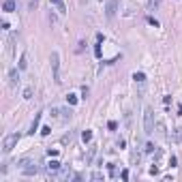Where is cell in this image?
<instances>
[{"label": "cell", "instance_id": "1", "mask_svg": "<svg viewBox=\"0 0 182 182\" xmlns=\"http://www.w3.org/2000/svg\"><path fill=\"white\" fill-rule=\"evenodd\" d=\"M144 133L146 135L154 133V112H152V107H146V112H144Z\"/></svg>", "mask_w": 182, "mask_h": 182}, {"label": "cell", "instance_id": "2", "mask_svg": "<svg viewBox=\"0 0 182 182\" xmlns=\"http://www.w3.org/2000/svg\"><path fill=\"white\" fill-rule=\"evenodd\" d=\"M51 71H54V81L56 84H60V56H58V51H51Z\"/></svg>", "mask_w": 182, "mask_h": 182}, {"label": "cell", "instance_id": "3", "mask_svg": "<svg viewBox=\"0 0 182 182\" xmlns=\"http://www.w3.org/2000/svg\"><path fill=\"white\" fill-rule=\"evenodd\" d=\"M20 141V133H11V135H7L4 137V141H2V152L7 154V152H11L13 148H15V144Z\"/></svg>", "mask_w": 182, "mask_h": 182}, {"label": "cell", "instance_id": "4", "mask_svg": "<svg viewBox=\"0 0 182 182\" xmlns=\"http://www.w3.org/2000/svg\"><path fill=\"white\" fill-rule=\"evenodd\" d=\"M60 167H62L60 163H58L56 159H51V161L47 163V165H45V171H47L49 176H58V171H60Z\"/></svg>", "mask_w": 182, "mask_h": 182}, {"label": "cell", "instance_id": "5", "mask_svg": "<svg viewBox=\"0 0 182 182\" xmlns=\"http://www.w3.org/2000/svg\"><path fill=\"white\" fill-rule=\"evenodd\" d=\"M20 165H26V167H22V174H24V176H34V174H39V167H36V165H28V161H22Z\"/></svg>", "mask_w": 182, "mask_h": 182}, {"label": "cell", "instance_id": "6", "mask_svg": "<svg viewBox=\"0 0 182 182\" xmlns=\"http://www.w3.org/2000/svg\"><path fill=\"white\" fill-rule=\"evenodd\" d=\"M49 4L56 9L60 15H65V13H67V4H65V0H49Z\"/></svg>", "mask_w": 182, "mask_h": 182}, {"label": "cell", "instance_id": "7", "mask_svg": "<svg viewBox=\"0 0 182 182\" xmlns=\"http://www.w3.org/2000/svg\"><path fill=\"white\" fill-rule=\"evenodd\" d=\"M116 9H118V0H109V2H107V9H105L107 17H114V15H116Z\"/></svg>", "mask_w": 182, "mask_h": 182}, {"label": "cell", "instance_id": "8", "mask_svg": "<svg viewBox=\"0 0 182 182\" xmlns=\"http://www.w3.org/2000/svg\"><path fill=\"white\" fill-rule=\"evenodd\" d=\"M9 84L11 86L20 84V73H17V69H11V73H9Z\"/></svg>", "mask_w": 182, "mask_h": 182}, {"label": "cell", "instance_id": "9", "mask_svg": "<svg viewBox=\"0 0 182 182\" xmlns=\"http://www.w3.org/2000/svg\"><path fill=\"white\" fill-rule=\"evenodd\" d=\"M169 139L174 141V144H180V141H182V129H180V126H176V129L171 131V137H169Z\"/></svg>", "mask_w": 182, "mask_h": 182}, {"label": "cell", "instance_id": "10", "mask_svg": "<svg viewBox=\"0 0 182 182\" xmlns=\"http://www.w3.org/2000/svg\"><path fill=\"white\" fill-rule=\"evenodd\" d=\"M41 116H43L41 112L34 116V120H32V124H30V131H28L30 135H34V131H39V122H41Z\"/></svg>", "mask_w": 182, "mask_h": 182}, {"label": "cell", "instance_id": "11", "mask_svg": "<svg viewBox=\"0 0 182 182\" xmlns=\"http://www.w3.org/2000/svg\"><path fill=\"white\" fill-rule=\"evenodd\" d=\"M2 11L4 13H13L15 11V2H13V0H7V2L2 4Z\"/></svg>", "mask_w": 182, "mask_h": 182}, {"label": "cell", "instance_id": "12", "mask_svg": "<svg viewBox=\"0 0 182 182\" xmlns=\"http://www.w3.org/2000/svg\"><path fill=\"white\" fill-rule=\"evenodd\" d=\"M58 114L62 120H71V116H73V109H58Z\"/></svg>", "mask_w": 182, "mask_h": 182}, {"label": "cell", "instance_id": "13", "mask_svg": "<svg viewBox=\"0 0 182 182\" xmlns=\"http://www.w3.org/2000/svg\"><path fill=\"white\" fill-rule=\"evenodd\" d=\"M133 79H135V84H146V75L139 71V73H133Z\"/></svg>", "mask_w": 182, "mask_h": 182}, {"label": "cell", "instance_id": "14", "mask_svg": "<svg viewBox=\"0 0 182 182\" xmlns=\"http://www.w3.org/2000/svg\"><path fill=\"white\" fill-rule=\"evenodd\" d=\"M20 69L22 71L28 69V58H26V54H22V56H20Z\"/></svg>", "mask_w": 182, "mask_h": 182}, {"label": "cell", "instance_id": "15", "mask_svg": "<svg viewBox=\"0 0 182 182\" xmlns=\"http://www.w3.org/2000/svg\"><path fill=\"white\" fill-rule=\"evenodd\" d=\"M81 139H84V144H88L90 139H92V131H84L81 133Z\"/></svg>", "mask_w": 182, "mask_h": 182}, {"label": "cell", "instance_id": "16", "mask_svg": "<svg viewBox=\"0 0 182 182\" xmlns=\"http://www.w3.org/2000/svg\"><path fill=\"white\" fill-rule=\"evenodd\" d=\"M159 4H161V0H148V9H150V11L159 9Z\"/></svg>", "mask_w": 182, "mask_h": 182}, {"label": "cell", "instance_id": "17", "mask_svg": "<svg viewBox=\"0 0 182 182\" xmlns=\"http://www.w3.org/2000/svg\"><path fill=\"white\" fill-rule=\"evenodd\" d=\"M131 161H133V165H137V163H139V152H137V150L131 154Z\"/></svg>", "mask_w": 182, "mask_h": 182}, {"label": "cell", "instance_id": "18", "mask_svg": "<svg viewBox=\"0 0 182 182\" xmlns=\"http://www.w3.org/2000/svg\"><path fill=\"white\" fill-rule=\"evenodd\" d=\"M67 101H69V105H77V96H75V94H69Z\"/></svg>", "mask_w": 182, "mask_h": 182}, {"label": "cell", "instance_id": "19", "mask_svg": "<svg viewBox=\"0 0 182 182\" xmlns=\"http://www.w3.org/2000/svg\"><path fill=\"white\" fill-rule=\"evenodd\" d=\"M94 54L101 58V41H96V45H94Z\"/></svg>", "mask_w": 182, "mask_h": 182}, {"label": "cell", "instance_id": "20", "mask_svg": "<svg viewBox=\"0 0 182 182\" xmlns=\"http://www.w3.org/2000/svg\"><path fill=\"white\" fill-rule=\"evenodd\" d=\"M24 99H32V88H26L24 90Z\"/></svg>", "mask_w": 182, "mask_h": 182}, {"label": "cell", "instance_id": "21", "mask_svg": "<svg viewBox=\"0 0 182 182\" xmlns=\"http://www.w3.org/2000/svg\"><path fill=\"white\" fill-rule=\"evenodd\" d=\"M107 129H109V131H116V129H118V124L112 120V122H107Z\"/></svg>", "mask_w": 182, "mask_h": 182}, {"label": "cell", "instance_id": "22", "mask_svg": "<svg viewBox=\"0 0 182 182\" xmlns=\"http://www.w3.org/2000/svg\"><path fill=\"white\" fill-rule=\"evenodd\" d=\"M92 157H94V148H90V152H88V157H86V163H90V161H92Z\"/></svg>", "mask_w": 182, "mask_h": 182}, {"label": "cell", "instance_id": "23", "mask_svg": "<svg viewBox=\"0 0 182 182\" xmlns=\"http://www.w3.org/2000/svg\"><path fill=\"white\" fill-rule=\"evenodd\" d=\"M120 178H122V180H129V169H122V171H120Z\"/></svg>", "mask_w": 182, "mask_h": 182}, {"label": "cell", "instance_id": "24", "mask_svg": "<svg viewBox=\"0 0 182 182\" xmlns=\"http://www.w3.org/2000/svg\"><path fill=\"white\" fill-rule=\"evenodd\" d=\"M51 133V126H43L41 129V135H49Z\"/></svg>", "mask_w": 182, "mask_h": 182}, {"label": "cell", "instance_id": "25", "mask_svg": "<svg viewBox=\"0 0 182 182\" xmlns=\"http://www.w3.org/2000/svg\"><path fill=\"white\" fill-rule=\"evenodd\" d=\"M84 45H86V41H79V43H77V54L84 51Z\"/></svg>", "mask_w": 182, "mask_h": 182}, {"label": "cell", "instance_id": "26", "mask_svg": "<svg viewBox=\"0 0 182 182\" xmlns=\"http://www.w3.org/2000/svg\"><path fill=\"white\" fill-rule=\"evenodd\" d=\"M146 152H148V154L154 152V144H146Z\"/></svg>", "mask_w": 182, "mask_h": 182}, {"label": "cell", "instance_id": "27", "mask_svg": "<svg viewBox=\"0 0 182 182\" xmlns=\"http://www.w3.org/2000/svg\"><path fill=\"white\" fill-rule=\"evenodd\" d=\"M169 165H171V167H176V165H178V159H176V157H171V159H169Z\"/></svg>", "mask_w": 182, "mask_h": 182}, {"label": "cell", "instance_id": "28", "mask_svg": "<svg viewBox=\"0 0 182 182\" xmlns=\"http://www.w3.org/2000/svg\"><path fill=\"white\" fill-rule=\"evenodd\" d=\"M103 178V174H99V171H94V174H92V180H101Z\"/></svg>", "mask_w": 182, "mask_h": 182}, {"label": "cell", "instance_id": "29", "mask_svg": "<svg viewBox=\"0 0 182 182\" xmlns=\"http://www.w3.org/2000/svg\"><path fill=\"white\" fill-rule=\"evenodd\" d=\"M148 22H150L152 26H154V28H157V26H159V22H157V20H154V17H148Z\"/></svg>", "mask_w": 182, "mask_h": 182}, {"label": "cell", "instance_id": "30", "mask_svg": "<svg viewBox=\"0 0 182 182\" xmlns=\"http://www.w3.org/2000/svg\"><path fill=\"white\" fill-rule=\"evenodd\" d=\"M47 154H49V157H58V150H51V148H49Z\"/></svg>", "mask_w": 182, "mask_h": 182}]
</instances>
